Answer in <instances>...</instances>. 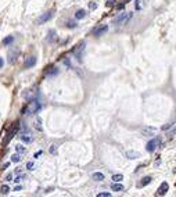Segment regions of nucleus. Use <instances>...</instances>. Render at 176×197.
I'll return each mask as SVG.
<instances>
[{
  "label": "nucleus",
  "instance_id": "f257e3e1",
  "mask_svg": "<svg viewBox=\"0 0 176 197\" xmlns=\"http://www.w3.org/2000/svg\"><path fill=\"white\" fill-rule=\"evenodd\" d=\"M40 110V101L37 99H32L31 101H28L26 107L22 110V114H26V115H32V114L37 113Z\"/></svg>",
  "mask_w": 176,
  "mask_h": 197
},
{
  "label": "nucleus",
  "instance_id": "f03ea898",
  "mask_svg": "<svg viewBox=\"0 0 176 197\" xmlns=\"http://www.w3.org/2000/svg\"><path fill=\"white\" fill-rule=\"evenodd\" d=\"M132 18V13H119L118 15L115 17V20H114V24L119 25V24H126V22L129 21V20Z\"/></svg>",
  "mask_w": 176,
  "mask_h": 197
},
{
  "label": "nucleus",
  "instance_id": "7ed1b4c3",
  "mask_svg": "<svg viewBox=\"0 0 176 197\" xmlns=\"http://www.w3.org/2000/svg\"><path fill=\"white\" fill-rule=\"evenodd\" d=\"M18 56H19V50H18V49H11L10 51H8V54H7L8 63H10V64H14V63L17 61V58H18Z\"/></svg>",
  "mask_w": 176,
  "mask_h": 197
},
{
  "label": "nucleus",
  "instance_id": "20e7f679",
  "mask_svg": "<svg viewBox=\"0 0 176 197\" xmlns=\"http://www.w3.org/2000/svg\"><path fill=\"white\" fill-rule=\"evenodd\" d=\"M17 131H18V123H15V125L11 126V129L8 131L7 137H6V140L3 142V145H8V143H10V140L14 137V135H15V132H17Z\"/></svg>",
  "mask_w": 176,
  "mask_h": 197
},
{
  "label": "nucleus",
  "instance_id": "39448f33",
  "mask_svg": "<svg viewBox=\"0 0 176 197\" xmlns=\"http://www.w3.org/2000/svg\"><path fill=\"white\" fill-rule=\"evenodd\" d=\"M51 17H53V11H46L45 14H42V15H40L39 18H37V24L42 25V24H45V22L50 21Z\"/></svg>",
  "mask_w": 176,
  "mask_h": 197
},
{
  "label": "nucleus",
  "instance_id": "423d86ee",
  "mask_svg": "<svg viewBox=\"0 0 176 197\" xmlns=\"http://www.w3.org/2000/svg\"><path fill=\"white\" fill-rule=\"evenodd\" d=\"M158 143H161V139H152V140H150V142L147 143V146H146V150H147L148 153H154L155 149H157Z\"/></svg>",
  "mask_w": 176,
  "mask_h": 197
},
{
  "label": "nucleus",
  "instance_id": "0eeeda50",
  "mask_svg": "<svg viewBox=\"0 0 176 197\" xmlns=\"http://www.w3.org/2000/svg\"><path fill=\"white\" fill-rule=\"evenodd\" d=\"M107 31H108V25H101L93 31V35H94L96 38H99V36H101V35H104Z\"/></svg>",
  "mask_w": 176,
  "mask_h": 197
},
{
  "label": "nucleus",
  "instance_id": "6e6552de",
  "mask_svg": "<svg viewBox=\"0 0 176 197\" xmlns=\"http://www.w3.org/2000/svg\"><path fill=\"white\" fill-rule=\"evenodd\" d=\"M155 132H157V128H154V126H146L142 129V133L144 136H154Z\"/></svg>",
  "mask_w": 176,
  "mask_h": 197
},
{
  "label": "nucleus",
  "instance_id": "1a4fd4ad",
  "mask_svg": "<svg viewBox=\"0 0 176 197\" xmlns=\"http://www.w3.org/2000/svg\"><path fill=\"white\" fill-rule=\"evenodd\" d=\"M36 61H37V58L35 57V56H29V57H26V60H25V68H32V67H35Z\"/></svg>",
  "mask_w": 176,
  "mask_h": 197
},
{
  "label": "nucleus",
  "instance_id": "9d476101",
  "mask_svg": "<svg viewBox=\"0 0 176 197\" xmlns=\"http://www.w3.org/2000/svg\"><path fill=\"white\" fill-rule=\"evenodd\" d=\"M168 190H169V185L166 183V182H162V183H161V186L158 187V194L164 196V194H166V193H168Z\"/></svg>",
  "mask_w": 176,
  "mask_h": 197
},
{
  "label": "nucleus",
  "instance_id": "9b49d317",
  "mask_svg": "<svg viewBox=\"0 0 176 197\" xmlns=\"http://www.w3.org/2000/svg\"><path fill=\"white\" fill-rule=\"evenodd\" d=\"M86 15H87V11L83 10V8H81V10H78V11L75 13V18H76V20H83Z\"/></svg>",
  "mask_w": 176,
  "mask_h": 197
},
{
  "label": "nucleus",
  "instance_id": "f8f14e48",
  "mask_svg": "<svg viewBox=\"0 0 176 197\" xmlns=\"http://www.w3.org/2000/svg\"><path fill=\"white\" fill-rule=\"evenodd\" d=\"M126 157H128L129 160H134V158L140 157V153H137V151H126Z\"/></svg>",
  "mask_w": 176,
  "mask_h": 197
},
{
  "label": "nucleus",
  "instance_id": "ddd939ff",
  "mask_svg": "<svg viewBox=\"0 0 176 197\" xmlns=\"http://www.w3.org/2000/svg\"><path fill=\"white\" fill-rule=\"evenodd\" d=\"M92 178L94 179L96 182H101V181H104V173H101V172H94Z\"/></svg>",
  "mask_w": 176,
  "mask_h": 197
},
{
  "label": "nucleus",
  "instance_id": "4468645a",
  "mask_svg": "<svg viewBox=\"0 0 176 197\" xmlns=\"http://www.w3.org/2000/svg\"><path fill=\"white\" fill-rule=\"evenodd\" d=\"M111 189L115 190V192H122V190H124V186H122L121 183H118V182H114V183L111 185Z\"/></svg>",
  "mask_w": 176,
  "mask_h": 197
},
{
  "label": "nucleus",
  "instance_id": "2eb2a0df",
  "mask_svg": "<svg viewBox=\"0 0 176 197\" xmlns=\"http://www.w3.org/2000/svg\"><path fill=\"white\" fill-rule=\"evenodd\" d=\"M57 74H58V68H55V67H51V68H49L46 71V75L47 76H55Z\"/></svg>",
  "mask_w": 176,
  "mask_h": 197
},
{
  "label": "nucleus",
  "instance_id": "dca6fc26",
  "mask_svg": "<svg viewBox=\"0 0 176 197\" xmlns=\"http://www.w3.org/2000/svg\"><path fill=\"white\" fill-rule=\"evenodd\" d=\"M152 181V179H151V176H144V178H143L142 179V182H140V186H147V185L148 183H150V182Z\"/></svg>",
  "mask_w": 176,
  "mask_h": 197
},
{
  "label": "nucleus",
  "instance_id": "f3484780",
  "mask_svg": "<svg viewBox=\"0 0 176 197\" xmlns=\"http://www.w3.org/2000/svg\"><path fill=\"white\" fill-rule=\"evenodd\" d=\"M13 40H14V36H7L6 39H3V46H8V45H11L13 43Z\"/></svg>",
  "mask_w": 176,
  "mask_h": 197
},
{
  "label": "nucleus",
  "instance_id": "a211bd4d",
  "mask_svg": "<svg viewBox=\"0 0 176 197\" xmlns=\"http://www.w3.org/2000/svg\"><path fill=\"white\" fill-rule=\"evenodd\" d=\"M124 179V175L122 173H116V175H112V181L114 182H121Z\"/></svg>",
  "mask_w": 176,
  "mask_h": 197
},
{
  "label": "nucleus",
  "instance_id": "6ab92c4d",
  "mask_svg": "<svg viewBox=\"0 0 176 197\" xmlns=\"http://www.w3.org/2000/svg\"><path fill=\"white\" fill-rule=\"evenodd\" d=\"M11 161H13V163H19V161H21V155L19 154H13L11 155Z\"/></svg>",
  "mask_w": 176,
  "mask_h": 197
},
{
  "label": "nucleus",
  "instance_id": "aec40b11",
  "mask_svg": "<svg viewBox=\"0 0 176 197\" xmlns=\"http://www.w3.org/2000/svg\"><path fill=\"white\" fill-rule=\"evenodd\" d=\"M35 126H36V129H37V131H39V132H42V119H40V117H37V119H36V125H35Z\"/></svg>",
  "mask_w": 176,
  "mask_h": 197
},
{
  "label": "nucleus",
  "instance_id": "412c9836",
  "mask_svg": "<svg viewBox=\"0 0 176 197\" xmlns=\"http://www.w3.org/2000/svg\"><path fill=\"white\" fill-rule=\"evenodd\" d=\"M15 150L21 154V153H25L26 151V149L24 147V146H21V145H15Z\"/></svg>",
  "mask_w": 176,
  "mask_h": 197
},
{
  "label": "nucleus",
  "instance_id": "4be33fe9",
  "mask_svg": "<svg viewBox=\"0 0 176 197\" xmlns=\"http://www.w3.org/2000/svg\"><path fill=\"white\" fill-rule=\"evenodd\" d=\"M0 192H2L3 194H7V193L10 192V189H8V186H7V185H3V186H2V189H0Z\"/></svg>",
  "mask_w": 176,
  "mask_h": 197
},
{
  "label": "nucleus",
  "instance_id": "5701e85b",
  "mask_svg": "<svg viewBox=\"0 0 176 197\" xmlns=\"http://www.w3.org/2000/svg\"><path fill=\"white\" fill-rule=\"evenodd\" d=\"M21 139H22V142H25V143H31L32 142V137L31 136H28V135H24V136H21Z\"/></svg>",
  "mask_w": 176,
  "mask_h": 197
},
{
  "label": "nucleus",
  "instance_id": "b1692460",
  "mask_svg": "<svg viewBox=\"0 0 176 197\" xmlns=\"http://www.w3.org/2000/svg\"><path fill=\"white\" fill-rule=\"evenodd\" d=\"M97 197H112V196H111V193H108V192H103V193H99Z\"/></svg>",
  "mask_w": 176,
  "mask_h": 197
},
{
  "label": "nucleus",
  "instance_id": "393cba45",
  "mask_svg": "<svg viewBox=\"0 0 176 197\" xmlns=\"http://www.w3.org/2000/svg\"><path fill=\"white\" fill-rule=\"evenodd\" d=\"M24 178H25L24 175H18V176H15V179H14V182H15V183H19V182H21Z\"/></svg>",
  "mask_w": 176,
  "mask_h": 197
},
{
  "label": "nucleus",
  "instance_id": "a878e982",
  "mask_svg": "<svg viewBox=\"0 0 176 197\" xmlns=\"http://www.w3.org/2000/svg\"><path fill=\"white\" fill-rule=\"evenodd\" d=\"M115 2H116V0H107V7H112V6H115Z\"/></svg>",
  "mask_w": 176,
  "mask_h": 197
},
{
  "label": "nucleus",
  "instance_id": "bb28decb",
  "mask_svg": "<svg viewBox=\"0 0 176 197\" xmlns=\"http://www.w3.org/2000/svg\"><path fill=\"white\" fill-rule=\"evenodd\" d=\"M89 7H90V10H96V8H97V3L92 2V3L89 4Z\"/></svg>",
  "mask_w": 176,
  "mask_h": 197
},
{
  "label": "nucleus",
  "instance_id": "cd10ccee",
  "mask_svg": "<svg viewBox=\"0 0 176 197\" xmlns=\"http://www.w3.org/2000/svg\"><path fill=\"white\" fill-rule=\"evenodd\" d=\"M49 33H50V38H49V40H50V42H53V40H54V35H55V32L51 29V31L49 32Z\"/></svg>",
  "mask_w": 176,
  "mask_h": 197
},
{
  "label": "nucleus",
  "instance_id": "c85d7f7f",
  "mask_svg": "<svg viewBox=\"0 0 176 197\" xmlns=\"http://www.w3.org/2000/svg\"><path fill=\"white\" fill-rule=\"evenodd\" d=\"M67 26H68V28H75V26H76V22H75V21H69L68 24H67Z\"/></svg>",
  "mask_w": 176,
  "mask_h": 197
},
{
  "label": "nucleus",
  "instance_id": "c756f323",
  "mask_svg": "<svg viewBox=\"0 0 176 197\" xmlns=\"http://www.w3.org/2000/svg\"><path fill=\"white\" fill-rule=\"evenodd\" d=\"M26 168H28V169H33V163H32V161L26 163Z\"/></svg>",
  "mask_w": 176,
  "mask_h": 197
},
{
  "label": "nucleus",
  "instance_id": "7c9ffc66",
  "mask_svg": "<svg viewBox=\"0 0 176 197\" xmlns=\"http://www.w3.org/2000/svg\"><path fill=\"white\" fill-rule=\"evenodd\" d=\"M171 126H173V123H166V125H164V126H162V129H164V131H165V129L171 128Z\"/></svg>",
  "mask_w": 176,
  "mask_h": 197
},
{
  "label": "nucleus",
  "instance_id": "2f4dec72",
  "mask_svg": "<svg viewBox=\"0 0 176 197\" xmlns=\"http://www.w3.org/2000/svg\"><path fill=\"white\" fill-rule=\"evenodd\" d=\"M173 135H175V128H172V132L168 133V137H173Z\"/></svg>",
  "mask_w": 176,
  "mask_h": 197
},
{
  "label": "nucleus",
  "instance_id": "473e14b6",
  "mask_svg": "<svg viewBox=\"0 0 176 197\" xmlns=\"http://www.w3.org/2000/svg\"><path fill=\"white\" fill-rule=\"evenodd\" d=\"M11 178H13V175H11V173H8V175L6 176V181H7V182H10V181H11Z\"/></svg>",
  "mask_w": 176,
  "mask_h": 197
},
{
  "label": "nucleus",
  "instance_id": "72a5a7b5",
  "mask_svg": "<svg viewBox=\"0 0 176 197\" xmlns=\"http://www.w3.org/2000/svg\"><path fill=\"white\" fill-rule=\"evenodd\" d=\"M140 0H136V3H134V6H136V8H137V10H140Z\"/></svg>",
  "mask_w": 176,
  "mask_h": 197
},
{
  "label": "nucleus",
  "instance_id": "f704fd0d",
  "mask_svg": "<svg viewBox=\"0 0 176 197\" xmlns=\"http://www.w3.org/2000/svg\"><path fill=\"white\" fill-rule=\"evenodd\" d=\"M55 149H57L55 146H51V149H50V153H51V154H54V153H55Z\"/></svg>",
  "mask_w": 176,
  "mask_h": 197
},
{
  "label": "nucleus",
  "instance_id": "c9c22d12",
  "mask_svg": "<svg viewBox=\"0 0 176 197\" xmlns=\"http://www.w3.org/2000/svg\"><path fill=\"white\" fill-rule=\"evenodd\" d=\"M40 154H42V151H37V153H35V154H33V158H37Z\"/></svg>",
  "mask_w": 176,
  "mask_h": 197
},
{
  "label": "nucleus",
  "instance_id": "e433bc0d",
  "mask_svg": "<svg viewBox=\"0 0 176 197\" xmlns=\"http://www.w3.org/2000/svg\"><path fill=\"white\" fill-rule=\"evenodd\" d=\"M3 65H4V60L0 57V68H3Z\"/></svg>",
  "mask_w": 176,
  "mask_h": 197
},
{
  "label": "nucleus",
  "instance_id": "4c0bfd02",
  "mask_svg": "<svg viewBox=\"0 0 176 197\" xmlns=\"http://www.w3.org/2000/svg\"><path fill=\"white\" fill-rule=\"evenodd\" d=\"M125 4H126V3H121V4L118 6V8H119V10H122V8L125 7Z\"/></svg>",
  "mask_w": 176,
  "mask_h": 197
}]
</instances>
